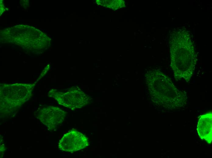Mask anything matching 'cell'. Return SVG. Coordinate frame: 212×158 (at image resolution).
Listing matches in <instances>:
<instances>
[{
    "label": "cell",
    "instance_id": "obj_4",
    "mask_svg": "<svg viewBox=\"0 0 212 158\" xmlns=\"http://www.w3.org/2000/svg\"><path fill=\"white\" fill-rule=\"evenodd\" d=\"M67 113L60 108L47 106L37 113V118L50 130L57 129L64 120Z\"/></svg>",
    "mask_w": 212,
    "mask_h": 158
},
{
    "label": "cell",
    "instance_id": "obj_2",
    "mask_svg": "<svg viewBox=\"0 0 212 158\" xmlns=\"http://www.w3.org/2000/svg\"><path fill=\"white\" fill-rule=\"evenodd\" d=\"M34 85L17 83L0 86V112L9 113L20 107L31 97Z\"/></svg>",
    "mask_w": 212,
    "mask_h": 158
},
{
    "label": "cell",
    "instance_id": "obj_3",
    "mask_svg": "<svg viewBox=\"0 0 212 158\" xmlns=\"http://www.w3.org/2000/svg\"><path fill=\"white\" fill-rule=\"evenodd\" d=\"M49 97L54 98L58 103L72 110L81 108L87 105L90 97L78 87H72L65 92L52 89L48 94Z\"/></svg>",
    "mask_w": 212,
    "mask_h": 158
},
{
    "label": "cell",
    "instance_id": "obj_1",
    "mask_svg": "<svg viewBox=\"0 0 212 158\" xmlns=\"http://www.w3.org/2000/svg\"><path fill=\"white\" fill-rule=\"evenodd\" d=\"M170 53L175 79L189 81L193 74L196 61L194 48L189 43H174L170 46Z\"/></svg>",
    "mask_w": 212,
    "mask_h": 158
},
{
    "label": "cell",
    "instance_id": "obj_7",
    "mask_svg": "<svg viewBox=\"0 0 212 158\" xmlns=\"http://www.w3.org/2000/svg\"><path fill=\"white\" fill-rule=\"evenodd\" d=\"M121 0H97L96 2L97 4L101 5L104 6L108 7L110 9H115L120 8L123 6V2Z\"/></svg>",
    "mask_w": 212,
    "mask_h": 158
},
{
    "label": "cell",
    "instance_id": "obj_5",
    "mask_svg": "<svg viewBox=\"0 0 212 158\" xmlns=\"http://www.w3.org/2000/svg\"><path fill=\"white\" fill-rule=\"evenodd\" d=\"M89 145L88 139L85 135L77 130H72L63 136L58 146L61 150L73 152L82 149Z\"/></svg>",
    "mask_w": 212,
    "mask_h": 158
},
{
    "label": "cell",
    "instance_id": "obj_6",
    "mask_svg": "<svg viewBox=\"0 0 212 158\" xmlns=\"http://www.w3.org/2000/svg\"><path fill=\"white\" fill-rule=\"evenodd\" d=\"M198 134L208 143L212 140V113H208L201 116L197 126Z\"/></svg>",
    "mask_w": 212,
    "mask_h": 158
}]
</instances>
